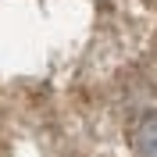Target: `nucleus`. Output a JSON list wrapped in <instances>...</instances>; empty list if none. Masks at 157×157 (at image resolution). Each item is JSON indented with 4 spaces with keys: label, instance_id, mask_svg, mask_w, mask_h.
Instances as JSON below:
<instances>
[{
    "label": "nucleus",
    "instance_id": "nucleus-1",
    "mask_svg": "<svg viewBox=\"0 0 157 157\" xmlns=\"http://www.w3.org/2000/svg\"><path fill=\"white\" fill-rule=\"evenodd\" d=\"M136 154L139 157H157V111L147 114L136 125Z\"/></svg>",
    "mask_w": 157,
    "mask_h": 157
}]
</instances>
